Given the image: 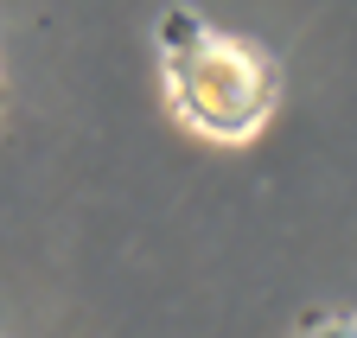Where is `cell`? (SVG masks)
<instances>
[{
  "instance_id": "7a4b0ae2",
  "label": "cell",
  "mask_w": 357,
  "mask_h": 338,
  "mask_svg": "<svg viewBox=\"0 0 357 338\" xmlns=\"http://www.w3.org/2000/svg\"><path fill=\"white\" fill-rule=\"evenodd\" d=\"M306 338H357V319L351 313H326V319H312Z\"/></svg>"
},
{
  "instance_id": "6da1fadb",
  "label": "cell",
  "mask_w": 357,
  "mask_h": 338,
  "mask_svg": "<svg viewBox=\"0 0 357 338\" xmlns=\"http://www.w3.org/2000/svg\"><path fill=\"white\" fill-rule=\"evenodd\" d=\"M166 52V96L172 115L204 141H249L281 96V70L261 45L230 32H211L192 7H172L160 20Z\"/></svg>"
}]
</instances>
